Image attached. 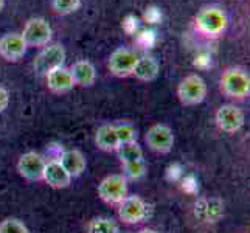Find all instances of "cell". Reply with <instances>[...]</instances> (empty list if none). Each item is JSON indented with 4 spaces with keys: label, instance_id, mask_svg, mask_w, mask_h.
<instances>
[{
    "label": "cell",
    "instance_id": "1",
    "mask_svg": "<svg viewBox=\"0 0 250 233\" xmlns=\"http://www.w3.org/2000/svg\"><path fill=\"white\" fill-rule=\"evenodd\" d=\"M229 19L227 14L218 6H205L196 14L194 27L202 36L208 39L221 38L227 30Z\"/></svg>",
    "mask_w": 250,
    "mask_h": 233
},
{
    "label": "cell",
    "instance_id": "2",
    "mask_svg": "<svg viewBox=\"0 0 250 233\" xmlns=\"http://www.w3.org/2000/svg\"><path fill=\"white\" fill-rule=\"evenodd\" d=\"M219 89L229 98L244 100L250 95V76L244 68H227L221 76Z\"/></svg>",
    "mask_w": 250,
    "mask_h": 233
},
{
    "label": "cell",
    "instance_id": "3",
    "mask_svg": "<svg viewBox=\"0 0 250 233\" xmlns=\"http://www.w3.org/2000/svg\"><path fill=\"white\" fill-rule=\"evenodd\" d=\"M177 97L184 106L201 105L207 97V84L199 75H188L180 81L177 87Z\"/></svg>",
    "mask_w": 250,
    "mask_h": 233
},
{
    "label": "cell",
    "instance_id": "4",
    "mask_svg": "<svg viewBox=\"0 0 250 233\" xmlns=\"http://www.w3.org/2000/svg\"><path fill=\"white\" fill-rule=\"evenodd\" d=\"M21 36L23 38L27 45L44 47L50 42L51 36H53V30H51L50 23L44 17H33V19L25 23Z\"/></svg>",
    "mask_w": 250,
    "mask_h": 233
},
{
    "label": "cell",
    "instance_id": "5",
    "mask_svg": "<svg viewBox=\"0 0 250 233\" xmlns=\"http://www.w3.org/2000/svg\"><path fill=\"white\" fill-rule=\"evenodd\" d=\"M98 196L107 204H120L127 196V180L123 174H110L98 185Z\"/></svg>",
    "mask_w": 250,
    "mask_h": 233
},
{
    "label": "cell",
    "instance_id": "6",
    "mask_svg": "<svg viewBox=\"0 0 250 233\" xmlns=\"http://www.w3.org/2000/svg\"><path fill=\"white\" fill-rule=\"evenodd\" d=\"M137 61H139V55L134 50L120 47L110 53L107 67L112 75L118 78H126L132 75Z\"/></svg>",
    "mask_w": 250,
    "mask_h": 233
},
{
    "label": "cell",
    "instance_id": "7",
    "mask_svg": "<svg viewBox=\"0 0 250 233\" xmlns=\"http://www.w3.org/2000/svg\"><path fill=\"white\" fill-rule=\"evenodd\" d=\"M148 204L140 196H126L118 204V218L125 224H139L148 218Z\"/></svg>",
    "mask_w": 250,
    "mask_h": 233
},
{
    "label": "cell",
    "instance_id": "8",
    "mask_svg": "<svg viewBox=\"0 0 250 233\" xmlns=\"http://www.w3.org/2000/svg\"><path fill=\"white\" fill-rule=\"evenodd\" d=\"M145 142L149 146V149L167 154L172 149V145H174V134H172V129L169 126L159 123L148 129L145 135Z\"/></svg>",
    "mask_w": 250,
    "mask_h": 233
},
{
    "label": "cell",
    "instance_id": "9",
    "mask_svg": "<svg viewBox=\"0 0 250 233\" xmlns=\"http://www.w3.org/2000/svg\"><path fill=\"white\" fill-rule=\"evenodd\" d=\"M65 61V50L61 44H51L45 47L34 59V70L41 75H47L50 70L62 67Z\"/></svg>",
    "mask_w": 250,
    "mask_h": 233
},
{
    "label": "cell",
    "instance_id": "10",
    "mask_svg": "<svg viewBox=\"0 0 250 233\" xmlns=\"http://www.w3.org/2000/svg\"><path fill=\"white\" fill-rule=\"evenodd\" d=\"M47 162L44 160L41 154L30 151L21 155L19 162H17V171L22 177H25L27 180H42L44 177V169H45Z\"/></svg>",
    "mask_w": 250,
    "mask_h": 233
},
{
    "label": "cell",
    "instance_id": "11",
    "mask_svg": "<svg viewBox=\"0 0 250 233\" xmlns=\"http://www.w3.org/2000/svg\"><path fill=\"white\" fill-rule=\"evenodd\" d=\"M216 125L221 131L235 134L244 126V114L233 105H224L216 110Z\"/></svg>",
    "mask_w": 250,
    "mask_h": 233
},
{
    "label": "cell",
    "instance_id": "12",
    "mask_svg": "<svg viewBox=\"0 0 250 233\" xmlns=\"http://www.w3.org/2000/svg\"><path fill=\"white\" fill-rule=\"evenodd\" d=\"M25 44L21 33H6L0 38V56L8 63H17L27 53Z\"/></svg>",
    "mask_w": 250,
    "mask_h": 233
},
{
    "label": "cell",
    "instance_id": "13",
    "mask_svg": "<svg viewBox=\"0 0 250 233\" xmlns=\"http://www.w3.org/2000/svg\"><path fill=\"white\" fill-rule=\"evenodd\" d=\"M45 76H47V85H48V89L53 92V93H65V92H70L73 89V85H75L72 73L65 67L53 68V70H50Z\"/></svg>",
    "mask_w": 250,
    "mask_h": 233
},
{
    "label": "cell",
    "instance_id": "14",
    "mask_svg": "<svg viewBox=\"0 0 250 233\" xmlns=\"http://www.w3.org/2000/svg\"><path fill=\"white\" fill-rule=\"evenodd\" d=\"M42 180L51 187V188H56V190H61V188H67L72 182V177L68 176V172L62 168V165L59 163L58 160L53 162H48L45 165L44 169V177Z\"/></svg>",
    "mask_w": 250,
    "mask_h": 233
},
{
    "label": "cell",
    "instance_id": "15",
    "mask_svg": "<svg viewBox=\"0 0 250 233\" xmlns=\"http://www.w3.org/2000/svg\"><path fill=\"white\" fill-rule=\"evenodd\" d=\"M62 165V168L68 172L70 177H78L85 171L87 162H85L84 154L78 149H67L62 152L61 159L58 160Z\"/></svg>",
    "mask_w": 250,
    "mask_h": 233
},
{
    "label": "cell",
    "instance_id": "16",
    "mask_svg": "<svg viewBox=\"0 0 250 233\" xmlns=\"http://www.w3.org/2000/svg\"><path fill=\"white\" fill-rule=\"evenodd\" d=\"M70 73L75 85H81V87H89L97 80V70H95L93 64L85 59L75 63L70 68Z\"/></svg>",
    "mask_w": 250,
    "mask_h": 233
},
{
    "label": "cell",
    "instance_id": "17",
    "mask_svg": "<svg viewBox=\"0 0 250 233\" xmlns=\"http://www.w3.org/2000/svg\"><path fill=\"white\" fill-rule=\"evenodd\" d=\"M160 65L152 56H142L139 58V61L135 64V68L132 75L140 81H154L159 76Z\"/></svg>",
    "mask_w": 250,
    "mask_h": 233
},
{
    "label": "cell",
    "instance_id": "18",
    "mask_svg": "<svg viewBox=\"0 0 250 233\" xmlns=\"http://www.w3.org/2000/svg\"><path fill=\"white\" fill-rule=\"evenodd\" d=\"M95 143L101 151H115L118 148V139L115 132V125H103L95 134Z\"/></svg>",
    "mask_w": 250,
    "mask_h": 233
},
{
    "label": "cell",
    "instance_id": "19",
    "mask_svg": "<svg viewBox=\"0 0 250 233\" xmlns=\"http://www.w3.org/2000/svg\"><path fill=\"white\" fill-rule=\"evenodd\" d=\"M115 151L118 154V159L122 160V163H132V162L143 160V151L137 142L118 145V148Z\"/></svg>",
    "mask_w": 250,
    "mask_h": 233
},
{
    "label": "cell",
    "instance_id": "20",
    "mask_svg": "<svg viewBox=\"0 0 250 233\" xmlns=\"http://www.w3.org/2000/svg\"><path fill=\"white\" fill-rule=\"evenodd\" d=\"M87 233H120L117 224L109 218H95L89 222Z\"/></svg>",
    "mask_w": 250,
    "mask_h": 233
},
{
    "label": "cell",
    "instance_id": "21",
    "mask_svg": "<svg viewBox=\"0 0 250 233\" xmlns=\"http://www.w3.org/2000/svg\"><path fill=\"white\" fill-rule=\"evenodd\" d=\"M51 6H53V10L58 14L67 16V14H72L80 10L81 0H53V2H51Z\"/></svg>",
    "mask_w": 250,
    "mask_h": 233
},
{
    "label": "cell",
    "instance_id": "22",
    "mask_svg": "<svg viewBox=\"0 0 250 233\" xmlns=\"http://www.w3.org/2000/svg\"><path fill=\"white\" fill-rule=\"evenodd\" d=\"M115 132H117V139L118 143H129V142H137V131L132 125L129 123H122V125H115Z\"/></svg>",
    "mask_w": 250,
    "mask_h": 233
},
{
    "label": "cell",
    "instance_id": "23",
    "mask_svg": "<svg viewBox=\"0 0 250 233\" xmlns=\"http://www.w3.org/2000/svg\"><path fill=\"white\" fill-rule=\"evenodd\" d=\"M123 171H125V177L127 179H132V180L142 179L146 174V163L145 160L123 163Z\"/></svg>",
    "mask_w": 250,
    "mask_h": 233
},
{
    "label": "cell",
    "instance_id": "24",
    "mask_svg": "<svg viewBox=\"0 0 250 233\" xmlns=\"http://www.w3.org/2000/svg\"><path fill=\"white\" fill-rule=\"evenodd\" d=\"M0 233H30L25 224L16 218H8L0 222Z\"/></svg>",
    "mask_w": 250,
    "mask_h": 233
},
{
    "label": "cell",
    "instance_id": "25",
    "mask_svg": "<svg viewBox=\"0 0 250 233\" xmlns=\"http://www.w3.org/2000/svg\"><path fill=\"white\" fill-rule=\"evenodd\" d=\"M204 210L207 219H210V222H216L222 216V204L218 199L207 201V209Z\"/></svg>",
    "mask_w": 250,
    "mask_h": 233
},
{
    "label": "cell",
    "instance_id": "26",
    "mask_svg": "<svg viewBox=\"0 0 250 233\" xmlns=\"http://www.w3.org/2000/svg\"><path fill=\"white\" fill-rule=\"evenodd\" d=\"M8 103H10V93L6 89L0 87V112H3L8 107Z\"/></svg>",
    "mask_w": 250,
    "mask_h": 233
},
{
    "label": "cell",
    "instance_id": "27",
    "mask_svg": "<svg viewBox=\"0 0 250 233\" xmlns=\"http://www.w3.org/2000/svg\"><path fill=\"white\" fill-rule=\"evenodd\" d=\"M139 233H157V232L156 230H151V229H145V230H142Z\"/></svg>",
    "mask_w": 250,
    "mask_h": 233
},
{
    "label": "cell",
    "instance_id": "28",
    "mask_svg": "<svg viewBox=\"0 0 250 233\" xmlns=\"http://www.w3.org/2000/svg\"><path fill=\"white\" fill-rule=\"evenodd\" d=\"M3 6H5V0H0V13H2Z\"/></svg>",
    "mask_w": 250,
    "mask_h": 233
}]
</instances>
